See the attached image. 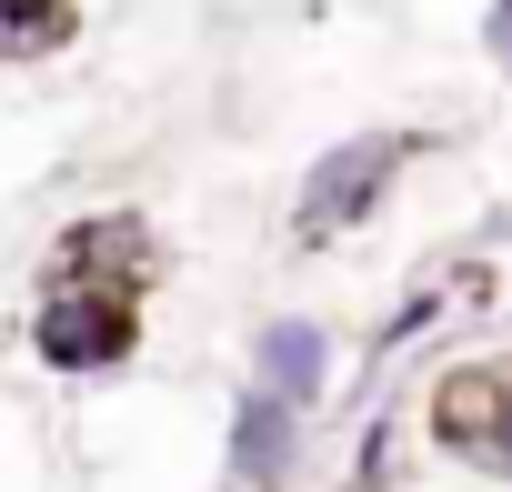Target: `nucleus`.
I'll use <instances>...</instances> for the list:
<instances>
[{"instance_id": "obj_2", "label": "nucleus", "mask_w": 512, "mask_h": 492, "mask_svg": "<svg viewBox=\"0 0 512 492\" xmlns=\"http://www.w3.org/2000/svg\"><path fill=\"white\" fill-rule=\"evenodd\" d=\"M382 171H392V141H352V151H342V161L312 181V201H302V231H332V221H352V211L372 201L362 181H382Z\"/></svg>"}, {"instance_id": "obj_3", "label": "nucleus", "mask_w": 512, "mask_h": 492, "mask_svg": "<svg viewBox=\"0 0 512 492\" xmlns=\"http://www.w3.org/2000/svg\"><path fill=\"white\" fill-rule=\"evenodd\" d=\"M262 352H272V382H282V392H312V382H322V332H292V322H282Z\"/></svg>"}, {"instance_id": "obj_4", "label": "nucleus", "mask_w": 512, "mask_h": 492, "mask_svg": "<svg viewBox=\"0 0 512 492\" xmlns=\"http://www.w3.org/2000/svg\"><path fill=\"white\" fill-rule=\"evenodd\" d=\"M502 61H512V0H502Z\"/></svg>"}, {"instance_id": "obj_1", "label": "nucleus", "mask_w": 512, "mask_h": 492, "mask_svg": "<svg viewBox=\"0 0 512 492\" xmlns=\"http://www.w3.org/2000/svg\"><path fill=\"white\" fill-rule=\"evenodd\" d=\"M51 362H111L131 342V292H91V282H61L51 322H41Z\"/></svg>"}]
</instances>
